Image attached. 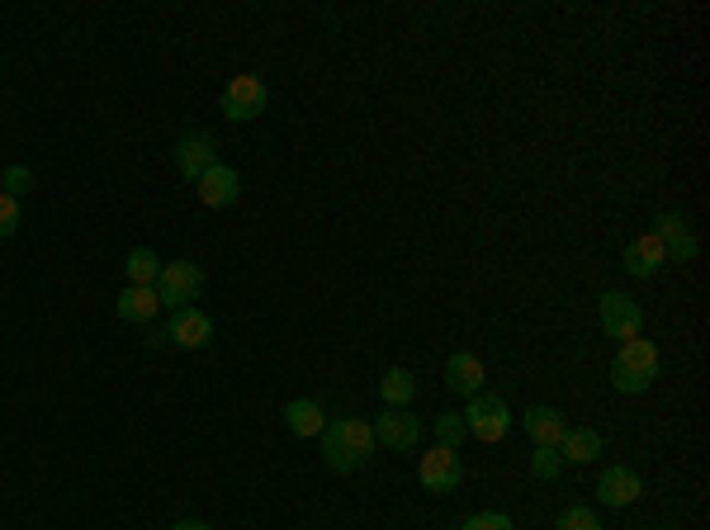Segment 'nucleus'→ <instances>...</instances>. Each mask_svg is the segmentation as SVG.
I'll list each match as a JSON object with an SVG mask.
<instances>
[{"label": "nucleus", "mask_w": 710, "mask_h": 530, "mask_svg": "<svg viewBox=\"0 0 710 530\" xmlns=\"http://www.w3.org/2000/svg\"><path fill=\"white\" fill-rule=\"evenodd\" d=\"M322 460L327 469H336V474H355V469L369 464V455H375V426L365 417H327L322 426Z\"/></svg>", "instance_id": "f257e3e1"}, {"label": "nucleus", "mask_w": 710, "mask_h": 530, "mask_svg": "<svg viewBox=\"0 0 710 530\" xmlns=\"http://www.w3.org/2000/svg\"><path fill=\"white\" fill-rule=\"evenodd\" d=\"M653 379H659V346L644 341V332L620 341L616 361H611V389L616 393H644V389H653Z\"/></svg>", "instance_id": "f03ea898"}, {"label": "nucleus", "mask_w": 710, "mask_h": 530, "mask_svg": "<svg viewBox=\"0 0 710 530\" xmlns=\"http://www.w3.org/2000/svg\"><path fill=\"white\" fill-rule=\"evenodd\" d=\"M460 417H464V432L483 440V446H493V440H502L511 432V408L497 393H474Z\"/></svg>", "instance_id": "7ed1b4c3"}, {"label": "nucleus", "mask_w": 710, "mask_h": 530, "mask_svg": "<svg viewBox=\"0 0 710 530\" xmlns=\"http://www.w3.org/2000/svg\"><path fill=\"white\" fill-rule=\"evenodd\" d=\"M265 99H270L265 81L251 76V71H241V76H233L227 81V91H223V114L233 123H251V119H261L265 114Z\"/></svg>", "instance_id": "20e7f679"}, {"label": "nucleus", "mask_w": 710, "mask_h": 530, "mask_svg": "<svg viewBox=\"0 0 710 530\" xmlns=\"http://www.w3.org/2000/svg\"><path fill=\"white\" fill-rule=\"evenodd\" d=\"M199 290H204V270L194 261H170V266H162V275H156V298L170 308H190Z\"/></svg>", "instance_id": "39448f33"}, {"label": "nucleus", "mask_w": 710, "mask_h": 530, "mask_svg": "<svg viewBox=\"0 0 710 530\" xmlns=\"http://www.w3.org/2000/svg\"><path fill=\"white\" fill-rule=\"evenodd\" d=\"M596 318H602V332L616 337V341H630V337L644 332V308H639L630 294H620V290H606L602 294V308H596Z\"/></svg>", "instance_id": "423d86ee"}, {"label": "nucleus", "mask_w": 710, "mask_h": 530, "mask_svg": "<svg viewBox=\"0 0 710 530\" xmlns=\"http://www.w3.org/2000/svg\"><path fill=\"white\" fill-rule=\"evenodd\" d=\"M460 479H464L460 450L436 446V450H426V455H422V464H417V483H422L426 493H454V488H460Z\"/></svg>", "instance_id": "0eeeda50"}, {"label": "nucleus", "mask_w": 710, "mask_h": 530, "mask_svg": "<svg viewBox=\"0 0 710 530\" xmlns=\"http://www.w3.org/2000/svg\"><path fill=\"white\" fill-rule=\"evenodd\" d=\"M166 332V346H180V351H204L213 341V322L204 318L199 308H176L170 322L162 327Z\"/></svg>", "instance_id": "6e6552de"}, {"label": "nucleus", "mask_w": 710, "mask_h": 530, "mask_svg": "<svg viewBox=\"0 0 710 530\" xmlns=\"http://www.w3.org/2000/svg\"><path fill=\"white\" fill-rule=\"evenodd\" d=\"M375 440H379L383 450H398V455H403V450H417L422 422L412 417L407 408H389V412L379 417V426H375Z\"/></svg>", "instance_id": "1a4fd4ad"}, {"label": "nucleus", "mask_w": 710, "mask_h": 530, "mask_svg": "<svg viewBox=\"0 0 710 530\" xmlns=\"http://www.w3.org/2000/svg\"><path fill=\"white\" fill-rule=\"evenodd\" d=\"M194 185H199V199H204L209 209H233L237 199H241V180H237V170H233V166H223V162H213Z\"/></svg>", "instance_id": "9d476101"}, {"label": "nucleus", "mask_w": 710, "mask_h": 530, "mask_svg": "<svg viewBox=\"0 0 710 530\" xmlns=\"http://www.w3.org/2000/svg\"><path fill=\"white\" fill-rule=\"evenodd\" d=\"M639 493H644V483H639L630 464H611V469H602V479H596V503H606V507H630Z\"/></svg>", "instance_id": "9b49d317"}, {"label": "nucleus", "mask_w": 710, "mask_h": 530, "mask_svg": "<svg viewBox=\"0 0 710 530\" xmlns=\"http://www.w3.org/2000/svg\"><path fill=\"white\" fill-rule=\"evenodd\" d=\"M213 152H218V138H213V133H185V138L176 142V166H180V176H185V180H199L213 162H218Z\"/></svg>", "instance_id": "f8f14e48"}, {"label": "nucleus", "mask_w": 710, "mask_h": 530, "mask_svg": "<svg viewBox=\"0 0 710 530\" xmlns=\"http://www.w3.org/2000/svg\"><path fill=\"white\" fill-rule=\"evenodd\" d=\"M653 237L663 242L667 261H677V266L696 261V237H691V227H687V219H682V213H659V227H653Z\"/></svg>", "instance_id": "ddd939ff"}, {"label": "nucleus", "mask_w": 710, "mask_h": 530, "mask_svg": "<svg viewBox=\"0 0 710 530\" xmlns=\"http://www.w3.org/2000/svg\"><path fill=\"white\" fill-rule=\"evenodd\" d=\"M483 379H488V365H483L478 355H469V351H454L450 361H446V384H450L454 393L474 398V393H483Z\"/></svg>", "instance_id": "4468645a"}, {"label": "nucleus", "mask_w": 710, "mask_h": 530, "mask_svg": "<svg viewBox=\"0 0 710 530\" xmlns=\"http://www.w3.org/2000/svg\"><path fill=\"white\" fill-rule=\"evenodd\" d=\"M667 261V251H663V242L644 233V237H635L630 247H625V275H635V280H649V275H659Z\"/></svg>", "instance_id": "2eb2a0df"}, {"label": "nucleus", "mask_w": 710, "mask_h": 530, "mask_svg": "<svg viewBox=\"0 0 710 530\" xmlns=\"http://www.w3.org/2000/svg\"><path fill=\"white\" fill-rule=\"evenodd\" d=\"M284 426L298 436V440H308V436H322V426H327V408L318 403V398H294V403H284Z\"/></svg>", "instance_id": "dca6fc26"}, {"label": "nucleus", "mask_w": 710, "mask_h": 530, "mask_svg": "<svg viewBox=\"0 0 710 530\" xmlns=\"http://www.w3.org/2000/svg\"><path fill=\"white\" fill-rule=\"evenodd\" d=\"M554 450H559L564 464H592L596 455H602V432H592V426H568Z\"/></svg>", "instance_id": "f3484780"}, {"label": "nucleus", "mask_w": 710, "mask_h": 530, "mask_svg": "<svg viewBox=\"0 0 710 530\" xmlns=\"http://www.w3.org/2000/svg\"><path fill=\"white\" fill-rule=\"evenodd\" d=\"M521 422H525V436H531L535 446H559L564 432H568V422H564L559 408H531Z\"/></svg>", "instance_id": "a211bd4d"}, {"label": "nucleus", "mask_w": 710, "mask_h": 530, "mask_svg": "<svg viewBox=\"0 0 710 530\" xmlns=\"http://www.w3.org/2000/svg\"><path fill=\"white\" fill-rule=\"evenodd\" d=\"M114 313H119L123 322H152L156 313H162V298H156V290H138V284H128V290L114 298Z\"/></svg>", "instance_id": "6ab92c4d"}, {"label": "nucleus", "mask_w": 710, "mask_h": 530, "mask_svg": "<svg viewBox=\"0 0 710 530\" xmlns=\"http://www.w3.org/2000/svg\"><path fill=\"white\" fill-rule=\"evenodd\" d=\"M379 398L389 408H407L412 398H417V375H412V369H403V365L383 369V375H379Z\"/></svg>", "instance_id": "aec40b11"}, {"label": "nucleus", "mask_w": 710, "mask_h": 530, "mask_svg": "<svg viewBox=\"0 0 710 530\" xmlns=\"http://www.w3.org/2000/svg\"><path fill=\"white\" fill-rule=\"evenodd\" d=\"M123 275H128V284H138V290H156L162 261H156V251H152V247H138V251H128Z\"/></svg>", "instance_id": "412c9836"}, {"label": "nucleus", "mask_w": 710, "mask_h": 530, "mask_svg": "<svg viewBox=\"0 0 710 530\" xmlns=\"http://www.w3.org/2000/svg\"><path fill=\"white\" fill-rule=\"evenodd\" d=\"M460 440H464V417H460V412H440V417H436V446L460 450Z\"/></svg>", "instance_id": "4be33fe9"}, {"label": "nucleus", "mask_w": 710, "mask_h": 530, "mask_svg": "<svg viewBox=\"0 0 710 530\" xmlns=\"http://www.w3.org/2000/svg\"><path fill=\"white\" fill-rule=\"evenodd\" d=\"M559 469H564V460H559V450H554V446H535V455H531V474H535L540 483H549V479H559Z\"/></svg>", "instance_id": "5701e85b"}, {"label": "nucleus", "mask_w": 710, "mask_h": 530, "mask_svg": "<svg viewBox=\"0 0 710 530\" xmlns=\"http://www.w3.org/2000/svg\"><path fill=\"white\" fill-rule=\"evenodd\" d=\"M554 530H602V521H596L592 507H564L559 521H554Z\"/></svg>", "instance_id": "b1692460"}, {"label": "nucleus", "mask_w": 710, "mask_h": 530, "mask_svg": "<svg viewBox=\"0 0 710 530\" xmlns=\"http://www.w3.org/2000/svg\"><path fill=\"white\" fill-rule=\"evenodd\" d=\"M28 185H34V170L28 166H10V170H0V190H5L10 199H20Z\"/></svg>", "instance_id": "393cba45"}, {"label": "nucleus", "mask_w": 710, "mask_h": 530, "mask_svg": "<svg viewBox=\"0 0 710 530\" xmlns=\"http://www.w3.org/2000/svg\"><path fill=\"white\" fill-rule=\"evenodd\" d=\"M14 233H20V199L0 190V237H14Z\"/></svg>", "instance_id": "a878e982"}, {"label": "nucleus", "mask_w": 710, "mask_h": 530, "mask_svg": "<svg viewBox=\"0 0 710 530\" xmlns=\"http://www.w3.org/2000/svg\"><path fill=\"white\" fill-rule=\"evenodd\" d=\"M464 530H511V517H502V511H474L464 521Z\"/></svg>", "instance_id": "bb28decb"}, {"label": "nucleus", "mask_w": 710, "mask_h": 530, "mask_svg": "<svg viewBox=\"0 0 710 530\" xmlns=\"http://www.w3.org/2000/svg\"><path fill=\"white\" fill-rule=\"evenodd\" d=\"M170 530H213L209 521H180V526H170Z\"/></svg>", "instance_id": "cd10ccee"}]
</instances>
